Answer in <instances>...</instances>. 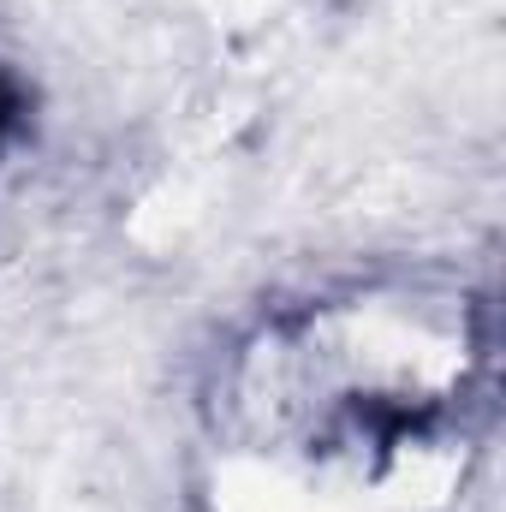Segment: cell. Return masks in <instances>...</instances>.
Instances as JSON below:
<instances>
[{
  "mask_svg": "<svg viewBox=\"0 0 506 512\" xmlns=\"http://www.w3.org/2000/svg\"><path fill=\"white\" fill-rule=\"evenodd\" d=\"M0 126H6V96H0Z\"/></svg>",
  "mask_w": 506,
  "mask_h": 512,
  "instance_id": "6da1fadb",
  "label": "cell"
}]
</instances>
